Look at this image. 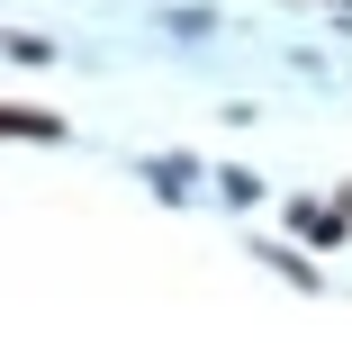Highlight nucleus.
Masks as SVG:
<instances>
[{
  "mask_svg": "<svg viewBox=\"0 0 352 343\" xmlns=\"http://www.w3.org/2000/svg\"><path fill=\"white\" fill-rule=\"evenodd\" d=\"M289 226H298L307 244H343V235H352V208H343V199H334V208H316V199H298V208H289Z\"/></svg>",
  "mask_w": 352,
  "mask_h": 343,
  "instance_id": "f257e3e1",
  "label": "nucleus"
},
{
  "mask_svg": "<svg viewBox=\"0 0 352 343\" xmlns=\"http://www.w3.org/2000/svg\"><path fill=\"white\" fill-rule=\"evenodd\" d=\"M0 126H10V135H63V118H45V109H28V100L0 109Z\"/></svg>",
  "mask_w": 352,
  "mask_h": 343,
  "instance_id": "f03ea898",
  "label": "nucleus"
},
{
  "mask_svg": "<svg viewBox=\"0 0 352 343\" xmlns=\"http://www.w3.org/2000/svg\"><path fill=\"white\" fill-rule=\"evenodd\" d=\"M334 199H343V208H352V181H343V190H334Z\"/></svg>",
  "mask_w": 352,
  "mask_h": 343,
  "instance_id": "7ed1b4c3",
  "label": "nucleus"
}]
</instances>
